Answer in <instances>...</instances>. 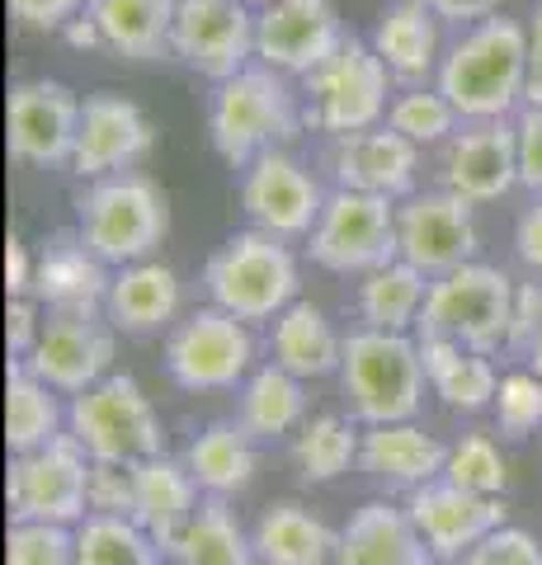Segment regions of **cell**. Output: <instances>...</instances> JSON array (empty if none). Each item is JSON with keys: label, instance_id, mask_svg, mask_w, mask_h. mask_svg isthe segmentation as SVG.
I'll list each match as a JSON object with an SVG mask.
<instances>
[{"label": "cell", "instance_id": "obj_1", "mask_svg": "<svg viewBox=\"0 0 542 565\" xmlns=\"http://www.w3.org/2000/svg\"><path fill=\"white\" fill-rule=\"evenodd\" d=\"M529 76H533L529 29L510 20V14H491V20L463 29L458 43L444 52L434 90L458 109L463 122H491L519 109Z\"/></svg>", "mask_w": 542, "mask_h": 565}, {"label": "cell", "instance_id": "obj_2", "mask_svg": "<svg viewBox=\"0 0 542 565\" xmlns=\"http://www.w3.org/2000/svg\"><path fill=\"white\" fill-rule=\"evenodd\" d=\"M302 122L307 114L297 109L288 76L269 66H246L208 95V141L232 170H251L265 151H284Z\"/></svg>", "mask_w": 542, "mask_h": 565}, {"label": "cell", "instance_id": "obj_3", "mask_svg": "<svg viewBox=\"0 0 542 565\" xmlns=\"http://www.w3.org/2000/svg\"><path fill=\"white\" fill-rule=\"evenodd\" d=\"M76 236L109 269L142 264L170 236V203L156 189V180L137 170L104 174V180H91V189L76 199Z\"/></svg>", "mask_w": 542, "mask_h": 565}, {"label": "cell", "instance_id": "obj_4", "mask_svg": "<svg viewBox=\"0 0 542 565\" xmlns=\"http://www.w3.org/2000/svg\"><path fill=\"white\" fill-rule=\"evenodd\" d=\"M514 311H519V282L504 269H496V264L471 259L463 269L429 282L415 334L419 340H453L463 349L496 353L510 349Z\"/></svg>", "mask_w": 542, "mask_h": 565}, {"label": "cell", "instance_id": "obj_5", "mask_svg": "<svg viewBox=\"0 0 542 565\" xmlns=\"http://www.w3.org/2000/svg\"><path fill=\"white\" fill-rule=\"evenodd\" d=\"M340 386L349 396V411L359 424H401L419 415L425 401V359H419L415 334L392 330H349L344 359H340Z\"/></svg>", "mask_w": 542, "mask_h": 565}, {"label": "cell", "instance_id": "obj_6", "mask_svg": "<svg viewBox=\"0 0 542 565\" xmlns=\"http://www.w3.org/2000/svg\"><path fill=\"white\" fill-rule=\"evenodd\" d=\"M297 259L288 250V241H278L269 232H236L222 250L203 264V292L208 307L232 311L236 321H274L284 307L297 302Z\"/></svg>", "mask_w": 542, "mask_h": 565}, {"label": "cell", "instance_id": "obj_7", "mask_svg": "<svg viewBox=\"0 0 542 565\" xmlns=\"http://www.w3.org/2000/svg\"><path fill=\"white\" fill-rule=\"evenodd\" d=\"M66 434H76V444L91 452V462L137 467L147 457L166 452L161 415H156L151 396L142 392V382L128 373H109L91 392L72 396V405H66Z\"/></svg>", "mask_w": 542, "mask_h": 565}, {"label": "cell", "instance_id": "obj_8", "mask_svg": "<svg viewBox=\"0 0 542 565\" xmlns=\"http://www.w3.org/2000/svg\"><path fill=\"white\" fill-rule=\"evenodd\" d=\"M307 95V128H317L326 137H349V132H369L382 128L387 118V95H392V71L373 52V43L344 39L330 57L302 76Z\"/></svg>", "mask_w": 542, "mask_h": 565}, {"label": "cell", "instance_id": "obj_9", "mask_svg": "<svg viewBox=\"0 0 542 565\" xmlns=\"http://www.w3.org/2000/svg\"><path fill=\"white\" fill-rule=\"evenodd\" d=\"M6 504L10 523L76 527L91 514V452L76 444V434H57L43 448L10 457Z\"/></svg>", "mask_w": 542, "mask_h": 565}, {"label": "cell", "instance_id": "obj_10", "mask_svg": "<svg viewBox=\"0 0 542 565\" xmlns=\"http://www.w3.org/2000/svg\"><path fill=\"white\" fill-rule=\"evenodd\" d=\"M255 334L222 307H199L166 334V373L180 392H241L255 373Z\"/></svg>", "mask_w": 542, "mask_h": 565}, {"label": "cell", "instance_id": "obj_11", "mask_svg": "<svg viewBox=\"0 0 542 565\" xmlns=\"http://www.w3.org/2000/svg\"><path fill=\"white\" fill-rule=\"evenodd\" d=\"M307 255L326 274H373L396 255V203L378 193L336 189L307 236Z\"/></svg>", "mask_w": 542, "mask_h": 565}, {"label": "cell", "instance_id": "obj_12", "mask_svg": "<svg viewBox=\"0 0 542 565\" xmlns=\"http://www.w3.org/2000/svg\"><path fill=\"white\" fill-rule=\"evenodd\" d=\"M471 207L448 189H429V193H411L396 203V255L415 264L419 274L444 278L453 269L477 259V217Z\"/></svg>", "mask_w": 542, "mask_h": 565}, {"label": "cell", "instance_id": "obj_13", "mask_svg": "<svg viewBox=\"0 0 542 565\" xmlns=\"http://www.w3.org/2000/svg\"><path fill=\"white\" fill-rule=\"evenodd\" d=\"M170 57L203 81H232L255 62V14L241 0H180Z\"/></svg>", "mask_w": 542, "mask_h": 565}, {"label": "cell", "instance_id": "obj_14", "mask_svg": "<svg viewBox=\"0 0 542 565\" xmlns=\"http://www.w3.org/2000/svg\"><path fill=\"white\" fill-rule=\"evenodd\" d=\"M114 334L104 311H47L39 344L20 363L52 392L81 396L114 373Z\"/></svg>", "mask_w": 542, "mask_h": 565}, {"label": "cell", "instance_id": "obj_15", "mask_svg": "<svg viewBox=\"0 0 542 565\" xmlns=\"http://www.w3.org/2000/svg\"><path fill=\"white\" fill-rule=\"evenodd\" d=\"M81 109L85 99H76L72 85L33 76L10 85L6 104V141L10 156L24 166H72L76 137H81Z\"/></svg>", "mask_w": 542, "mask_h": 565}, {"label": "cell", "instance_id": "obj_16", "mask_svg": "<svg viewBox=\"0 0 542 565\" xmlns=\"http://www.w3.org/2000/svg\"><path fill=\"white\" fill-rule=\"evenodd\" d=\"M344 39L330 0H274L255 14V62L278 76H311Z\"/></svg>", "mask_w": 542, "mask_h": 565}, {"label": "cell", "instance_id": "obj_17", "mask_svg": "<svg viewBox=\"0 0 542 565\" xmlns=\"http://www.w3.org/2000/svg\"><path fill=\"white\" fill-rule=\"evenodd\" d=\"M241 207H246L255 232H269L278 241H307L326 207V193L297 156L265 151L241 174Z\"/></svg>", "mask_w": 542, "mask_h": 565}, {"label": "cell", "instance_id": "obj_18", "mask_svg": "<svg viewBox=\"0 0 542 565\" xmlns=\"http://www.w3.org/2000/svg\"><path fill=\"white\" fill-rule=\"evenodd\" d=\"M439 180L467 203H496L519 184V132L510 118L463 122L444 141Z\"/></svg>", "mask_w": 542, "mask_h": 565}, {"label": "cell", "instance_id": "obj_19", "mask_svg": "<svg viewBox=\"0 0 542 565\" xmlns=\"http://www.w3.org/2000/svg\"><path fill=\"white\" fill-rule=\"evenodd\" d=\"M406 514L415 519L419 537L429 542L434 561H448L458 565L471 546L486 542L504 527V500H491V494H471L453 481H429L406 494Z\"/></svg>", "mask_w": 542, "mask_h": 565}, {"label": "cell", "instance_id": "obj_20", "mask_svg": "<svg viewBox=\"0 0 542 565\" xmlns=\"http://www.w3.org/2000/svg\"><path fill=\"white\" fill-rule=\"evenodd\" d=\"M326 166H330V180H336V189L378 193V199L401 203V199H411V193H415L419 147L382 122V128H369V132L330 137Z\"/></svg>", "mask_w": 542, "mask_h": 565}, {"label": "cell", "instance_id": "obj_21", "mask_svg": "<svg viewBox=\"0 0 542 565\" xmlns=\"http://www.w3.org/2000/svg\"><path fill=\"white\" fill-rule=\"evenodd\" d=\"M151 141H156L151 118L137 109L132 99L114 95V90L85 95L81 137H76V151H72V170L81 174V180H104V174L132 170L151 151Z\"/></svg>", "mask_w": 542, "mask_h": 565}, {"label": "cell", "instance_id": "obj_22", "mask_svg": "<svg viewBox=\"0 0 542 565\" xmlns=\"http://www.w3.org/2000/svg\"><path fill=\"white\" fill-rule=\"evenodd\" d=\"M330 565H434V552L419 537L406 504L369 500L340 527Z\"/></svg>", "mask_w": 542, "mask_h": 565}, {"label": "cell", "instance_id": "obj_23", "mask_svg": "<svg viewBox=\"0 0 542 565\" xmlns=\"http://www.w3.org/2000/svg\"><path fill=\"white\" fill-rule=\"evenodd\" d=\"M109 264H104L76 232L52 236L39 250V269H33V297L47 311H104L109 302Z\"/></svg>", "mask_w": 542, "mask_h": 565}, {"label": "cell", "instance_id": "obj_24", "mask_svg": "<svg viewBox=\"0 0 542 565\" xmlns=\"http://www.w3.org/2000/svg\"><path fill=\"white\" fill-rule=\"evenodd\" d=\"M448 448L434 434H425L415 419L401 424H363L359 467L387 490H419L444 476Z\"/></svg>", "mask_w": 542, "mask_h": 565}, {"label": "cell", "instance_id": "obj_25", "mask_svg": "<svg viewBox=\"0 0 542 565\" xmlns=\"http://www.w3.org/2000/svg\"><path fill=\"white\" fill-rule=\"evenodd\" d=\"M199 481L194 471L184 467V457H147V462H137V509L132 519L142 523V533L170 552L174 537L189 527V519L199 514Z\"/></svg>", "mask_w": 542, "mask_h": 565}, {"label": "cell", "instance_id": "obj_26", "mask_svg": "<svg viewBox=\"0 0 542 565\" xmlns=\"http://www.w3.org/2000/svg\"><path fill=\"white\" fill-rule=\"evenodd\" d=\"M439 14H434L425 0H392L387 10L378 14L373 24V52L382 62H387V71L396 81L406 85H419L425 76H439Z\"/></svg>", "mask_w": 542, "mask_h": 565}, {"label": "cell", "instance_id": "obj_27", "mask_svg": "<svg viewBox=\"0 0 542 565\" xmlns=\"http://www.w3.org/2000/svg\"><path fill=\"white\" fill-rule=\"evenodd\" d=\"M340 359H344V334L330 326V316L317 302L297 297L293 307H284L269 321V363L288 367L293 377L302 382L330 377L340 373Z\"/></svg>", "mask_w": 542, "mask_h": 565}, {"label": "cell", "instance_id": "obj_28", "mask_svg": "<svg viewBox=\"0 0 542 565\" xmlns=\"http://www.w3.org/2000/svg\"><path fill=\"white\" fill-rule=\"evenodd\" d=\"M104 316L118 334H156L180 316V278L170 264L161 259H142V264H124L114 269L109 282V302Z\"/></svg>", "mask_w": 542, "mask_h": 565}, {"label": "cell", "instance_id": "obj_29", "mask_svg": "<svg viewBox=\"0 0 542 565\" xmlns=\"http://www.w3.org/2000/svg\"><path fill=\"white\" fill-rule=\"evenodd\" d=\"M180 0H85V20L99 29L104 52L128 62L170 57V29Z\"/></svg>", "mask_w": 542, "mask_h": 565}, {"label": "cell", "instance_id": "obj_30", "mask_svg": "<svg viewBox=\"0 0 542 565\" xmlns=\"http://www.w3.org/2000/svg\"><path fill=\"white\" fill-rule=\"evenodd\" d=\"M236 424L255 444H278L307 424V382L278 363H259L236 392Z\"/></svg>", "mask_w": 542, "mask_h": 565}, {"label": "cell", "instance_id": "obj_31", "mask_svg": "<svg viewBox=\"0 0 542 565\" xmlns=\"http://www.w3.org/2000/svg\"><path fill=\"white\" fill-rule=\"evenodd\" d=\"M336 527H326L307 504L278 500L255 519L251 542L259 565H330L336 556Z\"/></svg>", "mask_w": 542, "mask_h": 565}, {"label": "cell", "instance_id": "obj_32", "mask_svg": "<svg viewBox=\"0 0 542 565\" xmlns=\"http://www.w3.org/2000/svg\"><path fill=\"white\" fill-rule=\"evenodd\" d=\"M419 359H425V377L434 386V396H439L448 411L477 415V411H486V405H496L500 373H496L491 353L463 349L453 340H419Z\"/></svg>", "mask_w": 542, "mask_h": 565}, {"label": "cell", "instance_id": "obj_33", "mask_svg": "<svg viewBox=\"0 0 542 565\" xmlns=\"http://www.w3.org/2000/svg\"><path fill=\"white\" fill-rule=\"evenodd\" d=\"M184 467L194 471V481H199L203 494H213V500H232V494L251 490V481H255V467H259L255 438L241 429V424L217 419L184 448Z\"/></svg>", "mask_w": 542, "mask_h": 565}, {"label": "cell", "instance_id": "obj_34", "mask_svg": "<svg viewBox=\"0 0 542 565\" xmlns=\"http://www.w3.org/2000/svg\"><path fill=\"white\" fill-rule=\"evenodd\" d=\"M429 274H419L415 264L406 259H392L382 269L363 274L359 292H354V311H359V326L369 330H392V334H411L419 311H425V297H429Z\"/></svg>", "mask_w": 542, "mask_h": 565}, {"label": "cell", "instance_id": "obj_35", "mask_svg": "<svg viewBox=\"0 0 542 565\" xmlns=\"http://www.w3.org/2000/svg\"><path fill=\"white\" fill-rule=\"evenodd\" d=\"M166 556L174 565H259L251 533L236 523V509L226 500H213V494L199 504V514L189 519Z\"/></svg>", "mask_w": 542, "mask_h": 565}, {"label": "cell", "instance_id": "obj_36", "mask_svg": "<svg viewBox=\"0 0 542 565\" xmlns=\"http://www.w3.org/2000/svg\"><path fill=\"white\" fill-rule=\"evenodd\" d=\"M57 396L62 392H52L24 363H10V377H6V448H10V457L43 448L62 434L66 411Z\"/></svg>", "mask_w": 542, "mask_h": 565}, {"label": "cell", "instance_id": "obj_37", "mask_svg": "<svg viewBox=\"0 0 542 565\" xmlns=\"http://www.w3.org/2000/svg\"><path fill=\"white\" fill-rule=\"evenodd\" d=\"M363 434L344 415H317L293 434V467L302 486H330L359 462Z\"/></svg>", "mask_w": 542, "mask_h": 565}, {"label": "cell", "instance_id": "obj_38", "mask_svg": "<svg viewBox=\"0 0 542 565\" xmlns=\"http://www.w3.org/2000/svg\"><path fill=\"white\" fill-rule=\"evenodd\" d=\"M166 552L156 546L137 519L85 514L76 523V565H156Z\"/></svg>", "mask_w": 542, "mask_h": 565}, {"label": "cell", "instance_id": "obj_39", "mask_svg": "<svg viewBox=\"0 0 542 565\" xmlns=\"http://www.w3.org/2000/svg\"><path fill=\"white\" fill-rule=\"evenodd\" d=\"M444 481L463 486L471 494H491V500H504V490H510V462H504V452L496 448L491 434H463L458 444L448 448Z\"/></svg>", "mask_w": 542, "mask_h": 565}, {"label": "cell", "instance_id": "obj_40", "mask_svg": "<svg viewBox=\"0 0 542 565\" xmlns=\"http://www.w3.org/2000/svg\"><path fill=\"white\" fill-rule=\"evenodd\" d=\"M458 109L439 95V90H425V85H411V90H401L387 109V128H396L406 141L415 147H439L458 132Z\"/></svg>", "mask_w": 542, "mask_h": 565}, {"label": "cell", "instance_id": "obj_41", "mask_svg": "<svg viewBox=\"0 0 542 565\" xmlns=\"http://www.w3.org/2000/svg\"><path fill=\"white\" fill-rule=\"evenodd\" d=\"M6 565H76V527H62V523H10Z\"/></svg>", "mask_w": 542, "mask_h": 565}, {"label": "cell", "instance_id": "obj_42", "mask_svg": "<svg viewBox=\"0 0 542 565\" xmlns=\"http://www.w3.org/2000/svg\"><path fill=\"white\" fill-rule=\"evenodd\" d=\"M496 424L504 438H529L538 424H542V377L533 367L523 373H504L500 377V392H496Z\"/></svg>", "mask_w": 542, "mask_h": 565}, {"label": "cell", "instance_id": "obj_43", "mask_svg": "<svg viewBox=\"0 0 542 565\" xmlns=\"http://www.w3.org/2000/svg\"><path fill=\"white\" fill-rule=\"evenodd\" d=\"M132 509H137V467L91 462V514L132 519Z\"/></svg>", "mask_w": 542, "mask_h": 565}, {"label": "cell", "instance_id": "obj_44", "mask_svg": "<svg viewBox=\"0 0 542 565\" xmlns=\"http://www.w3.org/2000/svg\"><path fill=\"white\" fill-rule=\"evenodd\" d=\"M458 565H542V542L523 527L504 523L486 542H477Z\"/></svg>", "mask_w": 542, "mask_h": 565}, {"label": "cell", "instance_id": "obj_45", "mask_svg": "<svg viewBox=\"0 0 542 565\" xmlns=\"http://www.w3.org/2000/svg\"><path fill=\"white\" fill-rule=\"evenodd\" d=\"M510 349L542 377V278L538 282H519V311H514Z\"/></svg>", "mask_w": 542, "mask_h": 565}, {"label": "cell", "instance_id": "obj_46", "mask_svg": "<svg viewBox=\"0 0 542 565\" xmlns=\"http://www.w3.org/2000/svg\"><path fill=\"white\" fill-rule=\"evenodd\" d=\"M10 14L29 33H62L85 14V0H10Z\"/></svg>", "mask_w": 542, "mask_h": 565}, {"label": "cell", "instance_id": "obj_47", "mask_svg": "<svg viewBox=\"0 0 542 565\" xmlns=\"http://www.w3.org/2000/svg\"><path fill=\"white\" fill-rule=\"evenodd\" d=\"M39 297H10L6 307V344H10V359L20 363L33 353V344H39L43 334V316H39Z\"/></svg>", "mask_w": 542, "mask_h": 565}, {"label": "cell", "instance_id": "obj_48", "mask_svg": "<svg viewBox=\"0 0 542 565\" xmlns=\"http://www.w3.org/2000/svg\"><path fill=\"white\" fill-rule=\"evenodd\" d=\"M514 132H519V184L542 193V109H523Z\"/></svg>", "mask_w": 542, "mask_h": 565}, {"label": "cell", "instance_id": "obj_49", "mask_svg": "<svg viewBox=\"0 0 542 565\" xmlns=\"http://www.w3.org/2000/svg\"><path fill=\"white\" fill-rule=\"evenodd\" d=\"M514 255H519L523 269H533L542 278V203H533L514 222Z\"/></svg>", "mask_w": 542, "mask_h": 565}, {"label": "cell", "instance_id": "obj_50", "mask_svg": "<svg viewBox=\"0 0 542 565\" xmlns=\"http://www.w3.org/2000/svg\"><path fill=\"white\" fill-rule=\"evenodd\" d=\"M33 269H39V255L24 250L20 236L6 241V292L10 297H33Z\"/></svg>", "mask_w": 542, "mask_h": 565}, {"label": "cell", "instance_id": "obj_51", "mask_svg": "<svg viewBox=\"0 0 542 565\" xmlns=\"http://www.w3.org/2000/svg\"><path fill=\"white\" fill-rule=\"evenodd\" d=\"M425 6L439 14V20L463 24V29H471V24H481V20H491V14H500V0H425Z\"/></svg>", "mask_w": 542, "mask_h": 565}, {"label": "cell", "instance_id": "obj_52", "mask_svg": "<svg viewBox=\"0 0 542 565\" xmlns=\"http://www.w3.org/2000/svg\"><path fill=\"white\" fill-rule=\"evenodd\" d=\"M62 33H66V39H72L76 47H104V43H99V29H95L91 20H85V14H81V20H72V24H66Z\"/></svg>", "mask_w": 542, "mask_h": 565}, {"label": "cell", "instance_id": "obj_53", "mask_svg": "<svg viewBox=\"0 0 542 565\" xmlns=\"http://www.w3.org/2000/svg\"><path fill=\"white\" fill-rule=\"evenodd\" d=\"M529 47H533V71L542 76V0H538V10H533V24H529Z\"/></svg>", "mask_w": 542, "mask_h": 565}, {"label": "cell", "instance_id": "obj_54", "mask_svg": "<svg viewBox=\"0 0 542 565\" xmlns=\"http://www.w3.org/2000/svg\"><path fill=\"white\" fill-rule=\"evenodd\" d=\"M523 109H542V76L533 71L529 85H523Z\"/></svg>", "mask_w": 542, "mask_h": 565}, {"label": "cell", "instance_id": "obj_55", "mask_svg": "<svg viewBox=\"0 0 542 565\" xmlns=\"http://www.w3.org/2000/svg\"><path fill=\"white\" fill-rule=\"evenodd\" d=\"M241 6H246V10H255V6L265 10V6H274V0H241Z\"/></svg>", "mask_w": 542, "mask_h": 565}, {"label": "cell", "instance_id": "obj_56", "mask_svg": "<svg viewBox=\"0 0 542 565\" xmlns=\"http://www.w3.org/2000/svg\"><path fill=\"white\" fill-rule=\"evenodd\" d=\"M156 565H174V561H170V556H161V561H156Z\"/></svg>", "mask_w": 542, "mask_h": 565}]
</instances>
